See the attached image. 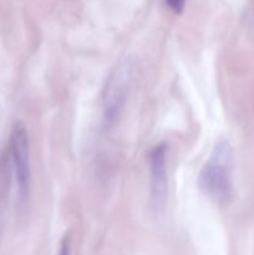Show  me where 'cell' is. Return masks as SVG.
<instances>
[{
    "mask_svg": "<svg viewBox=\"0 0 254 255\" xmlns=\"http://www.w3.org/2000/svg\"><path fill=\"white\" fill-rule=\"evenodd\" d=\"M70 253V246H69V239H65L64 242H62L61 247H60V252H59V255H69Z\"/></svg>",
    "mask_w": 254,
    "mask_h": 255,
    "instance_id": "obj_6",
    "label": "cell"
},
{
    "mask_svg": "<svg viewBox=\"0 0 254 255\" xmlns=\"http://www.w3.org/2000/svg\"><path fill=\"white\" fill-rule=\"evenodd\" d=\"M134 64L132 59L120 60L112 69L102 91V111L105 124L114 126L121 116L133 80Z\"/></svg>",
    "mask_w": 254,
    "mask_h": 255,
    "instance_id": "obj_2",
    "label": "cell"
},
{
    "mask_svg": "<svg viewBox=\"0 0 254 255\" xmlns=\"http://www.w3.org/2000/svg\"><path fill=\"white\" fill-rule=\"evenodd\" d=\"M187 0H166V4L169 9L176 14H181L186 6Z\"/></svg>",
    "mask_w": 254,
    "mask_h": 255,
    "instance_id": "obj_5",
    "label": "cell"
},
{
    "mask_svg": "<svg viewBox=\"0 0 254 255\" xmlns=\"http://www.w3.org/2000/svg\"><path fill=\"white\" fill-rule=\"evenodd\" d=\"M10 157L14 169L15 181L17 186V193L21 201H25L29 196L31 171H30L29 158V136L24 124L17 122L12 127L10 136Z\"/></svg>",
    "mask_w": 254,
    "mask_h": 255,
    "instance_id": "obj_3",
    "label": "cell"
},
{
    "mask_svg": "<svg viewBox=\"0 0 254 255\" xmlns=\"http://www.w3.org/2000/svg\"><path fill=\"white\" fill-rule=\"evenodd\" d=\"M167 146L158 143L149 151V206L154 213L164 209L168 197V179H167Z\"/></svg>",
    "mask_w": 254,
    "mask_h": 255,
    "instance_id": "obj_4",
    "label": "cell"
},
{
    "mask_svg": "<svg viewBox=\"0 0 254 255\" xmlns=\"http://www.w3.org/2000/svg\"><path fill=\"white\" fill-rule=\"evenodd\" d=\"M233 149L226 139H219L198 174L199 189L217 203L229 201L233 194Z\"/></svg>",
    "mask_w": 254,
    "mask_h": 255,
    "instance_id": "obj_1",
    "label": "cell"
}]
</instances>
